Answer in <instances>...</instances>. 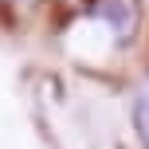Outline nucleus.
Listing matches in <instances>:
<instances>
[{
    "instance_id": "obj_2",
    "label": "nucleus",
    "mask_w": 149,
    "mask_h": 149,
    "mask_svg": "<svg viewBox=\"0 0 149 149\" xmlns=\"http://www.w3.org/2000/svg\"><path fill=\"white\" fill-rule=\"evenodd\" d=\"M134 130H137V141H141V149H149V74L141 82H137L134 90Z\"/></svg>"
},
{
    "instance_id": "obj_1",
    "label": "nucleus",
    "mask_w": 149,
    "mask_h": 149,
    "mask_svg": "<svg viewBox=\"0 0 149 149\" xmlns=\"http://www.w3.org/2000/svg\"><path fill=\"white\" fill-rule=\"evenodd\" d=\"M82 4H86V16L102 24L118 47L137 39V31H141V0H82Z\"/></svg>"
}]
</instances>
